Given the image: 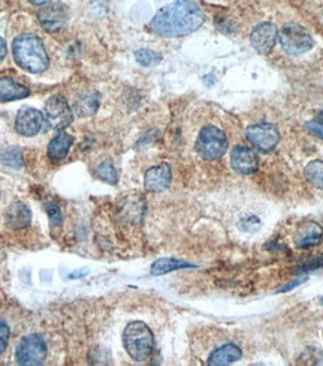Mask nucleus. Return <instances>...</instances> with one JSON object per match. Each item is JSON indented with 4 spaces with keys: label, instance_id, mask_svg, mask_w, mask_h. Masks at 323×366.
<instances>
[{
    "label": "nucleus",
    "instance_id": "1",
    "mask_svg": "<svg viewBox=\"0 0 323 366\" xmlns=\"http://www.w3.org/2000/svg\"><path fill=\"white\" fill-rule=\"evenodd\" d=\"M204 23L201 8L190 0H177L162 8L152 20L154 33L165 38H180L200 29Z\"/></svg>",
    "mask_w": 323,
    "mask_h": 366
},
{
    "label": "nucleus",
    "instance_id": "2",
    "mask_svg": "<svg viewBox=\"0 0 323 366\" xmlns=\"http://www.w3.org/2000/svg\"><path fill=\"white\" fill-rule=\"evenodd\" d=\"M12 53L18 66L33 74H41L48 66L45 45L36 35L17 36L12 44Z\"/></svg>",
    "mask_w": 323,
    "mask_h": 366
},
{
    "label": "nucleus",
    "instance_id": "3",
    "mask_svg": "<svg viewBox=\"0 0 323 366\" xmlns=\"http://www.w3.org/2000/svg\"><path fill=\"white\" fill-rule=\"evenodd\" d=\"M123 344L133 360L145 362L153 353V347H154L153 332L147 324L141 321H133L124 329Z\"/></svg>",
    "mask_w": 323,
    "mask_h": 366
},
{
    "label": "nucleus",
    "instance_id": "4",
    "mask_svg": "<svg viewBox=\"0 0 323 366\" xmlns=\"http://www.w3.org/2000/svg\"><path fill=\"white\" fill-rule=\"evenodd\" d=\"M196 149L204 160L214 161L225 155L228 149V140L225 132L216 126H205L196 141Z\"/></svg>",
    "mask_w": 323,
    "mask_h": 366
},
{
    "label": "nucleus",
    "instance_id": "5",
    "mask_svg": "<svg viewBox=\"0 0 323 366\" xmlns=\"http://www.w3.org/2000/svg\"><path fill=\"white\" fill-rule=\"evenodd\" d=\"M280 42L286 53L300 56L313 48V38L300 24H286L280 32Z\"/></svg>",
    "mask_w": 323,
    "mask_h": 366
},
{
    "label": "nucleus",
    "instance_id": "6",
    "mask_svg": "<svg viewBox=\"0 0 323 366\" xmlns=\"http://www.w3.org/2000/svg\"><path fill=\"white\" fill-rule=\"evenodd\" d=\"M16 358L20 365H28V366L44 365L47 359L45 339L39 335L24 336L17 347Z\"/></svg>",
    "mask_w": 323,
    "mask_h": 366
},
{
    "label": "nucleus",
    "instance_id": "7",
    "mask_svg": "<svg viewBox=\"0 0 323 366\" xmlns=\"http://www.w3.org/2000/svg\"><path fill=\"white\" fill-rule=\"evenodd\" d=\"M247 140L250 141L255 148L260 152H271L277 148L280 136L279 129L267 124V122H260L247 129Z\"/></svg>",
    "mask_w": 323,
    "mask_h": 366
},
{
    "label": "nucleus",
    "instance_id": "8",
    "mask_svg": "<svg viewBox=\"0 0 323 366\" xmlns=\"http://www.w3.org/2000/svg\"><path fill=\"white\" fill-rule=\"evenodd\" d=\"M45 114L49 125L56 129H63L72 122V108L63 96H51L47 101Z\"/></svg>",
    "mask_w": 323,
    "mask_h": 366
},
{
    "label": "nucleus",
    "instance_id": "9",
    "mask_svg": "<svg viewBox=\"0 0 323 366\" xmlns=\"http://www.w3.org/2000/svg\"><path fill=\"white\" fill-rule=\"evenodd\" d=\"M44 116L36 108L26 107L18 112L16 119V129L20 136L33 137L38 134L44 126Z\"/></svg>",
    "mask_w": 323,
    "mask_h": 366
},
{
    "label": "nucleus",
    "instance_id": "10",
    "mask_svg": "<svg viewBox=\"0 0 323 366\" xmlns=\"http://www.w3.org/2000/svg\"><path fill=\"white\" fill-rule=\"evenodd\" d=\"M279 30L272 23H262L253 29L250 35V41L255 50L260 54H268L276 47Z\"/></svg>",
    "mask_w": 323,
    "mask_h": 366
},
{
    "label": "nucleus",
    "instance_id": "11",
    "mask_svg": "<svg viewBox=\"0 0 323 366\" xmlns=\"http://www.w3.org/2000/svg\"><path fill=\"white\" fill-rule=\"evenodd\" d=\"M39 21L47 32H60L68 23V9L63 5H48L39 12Z\"/></svg>",
    "mask_w": 323,
    "mask_h": 366
},
{
    "label": "nucleus",
    "instance_id": "12",
    "mask_svg": "<svg viewBox=\"0 0 323 366\" xmlns=\"http://www.w3.org/2000/svg\"><path fill=\"white\" fill-rule=\"evenodd\" d=\"M231 164L235 172L240 175H252L259 167L257 155L248 148H235L231 155Z\"/></svg>",
    "mask_w": 323,
    "mask_h": 366
},
{
    "label": "nucleus",
    "instance_id": "13",
    "mask_svg": "<svg viewBox=\"0 0 323 366\" xmlns=\"http://www.w3.org/2000/svg\"><path fill=\"white\" fill-rule=\"evenodd\" d=\"M171 168L166 164L152 167L145 173L144 187L150 192H164L171 183Z\"/></svg>",
    "mask_w": 323,
    "mask_h": 366
},
{
    "label": "nucleus",
    "instance_id": "14",
    "mask_svg": "<svg viewBox=\"0 0 323 366\" xmlns=\"http://www.w3.org/2000/svg\"><path fill=\"white\" fill-rule=\"evenodd\" d=\"M323 237V228L313 221H308L298 228L295 235V245L298 248H312L319 245Z\"/></svg>",
    "mask_w": 323,
    "mask_h": 366
},
{
    "label": "nucleus",
    "instance_id": "15",
    "mask_svg": "<svg viewBox=\"0 0 323 366\" xmlns=\"http://www.w3.org/2000/svg\"><path fill=\"white\" fill-rule=\"evenodd\" d=\"M243 356L241 348L235 344H226L211 353L208 358V365L211 366H226L238 362Z\"/></svg>",
    "mask_w": 323,
    "mask_h": 366
},
{
    "label": "nucleus",
    "instance_id": "16",
    "mask_svg": "<svg viewBox=\"0 0 323 366\" xmlns=\"http://www.w3.org/2000/svg\"><path fill=\"white\" fill-rule=\"evenodd\" d=\"M32 213L30 209L23 203H14L6 211V224L11 228H26L30 224Z\"/></svg>",
    "mask_w": 323,
    "mask_h": 366
},
{
    "label": "nucleus",
    "instance_id": "17",
    "mask_svg": "<svg viewBox=\"0 0 323 366\" xmlns=\"http://www.w3.org/2000/svg\"><path fill=\"white\" fill-rule=\"evenodd\" d=\"M29 95V89L9 77L0 78V102L23 100Z\"/></svg>",
    "mask_w": 323,
    "mask_h": 366
},
{
    "label": "nucleus",
    "instance_id": "18",
    "mask_svg": "<svg viewBox=\"0 0 323 366\" xmlns=\"http://www.w3.org/2000/svg\"><path fill=\"white\" fill-rule=\"evenodd\" d=\"M73 138L66 132H59L57 136L48 144V156L53 161H60L68 156Z\"/></svg>",
    "mask_w": 323,
    "mask_h": 366
},
{
    "label": "nucleus",
    "instance_id": "19",
    "mask_svg": "<svg viewBox=\"0 0 323 366\" xmlns=\"http://www.w3.org/2000/svg\"><path fill=\"white\" fill-rule=\"evenodd\" d=\"M97 107H99V96L95 92H87L80 95L75 100V104H73L75 113L83 117L92 116L97 110Z\"/></svg>",
    "mask_w": 323,
    "mask_h": 366
},
{
    "label": "nucleus",
    "instance_id": "20",
    "mask_svg": "<svg viewBox=\"0 0 323 366\" xmlns=\"http://www.w3.org/2000/svg\"><path fill=\"white\" fill-rule=\"evenodd\" d=\"M188 267H193V266L189 263L180 261V260H173V259H160L153 263L150 272L153 276H160V275H165V273L178 271V269H188Z\"/></svg>",
    "mask_w": 323,
    "mask_h": 366
},
{
    "label": "nucleus",
    "instance_id": "21",
    "mask_svg": "<svg viewBox=\"0 0 323 366\" xmlns=\"http://www.w3.org/2000/svg\"><path fill=\"white\" fill-rule=\"evenodd\" d=\"M305 179L313 187L323 189V161H313L305 167Z\"/></svg>",
    "mask_w": 323,
    "mask_h": 366
},
{
    "label": "nucleus",
    "instance_id": "22",
    "mask_svg": "<svg viewBox=\"0 0 323 366\" xmlns=\"http://www.w3.org/2000/svg\"><path fill=\"white\" fill-rule=\"evenodd\" d=\"M135 57L138 60V64L142 66H153V65H157L162 60V56L159 53L148 50V48H142V50L135 52Z\"/></svg>",
    "mask_w": 323,
    "mask_h": 366
},
{
    "label": "nucleus",
    "instance_id": "23",
    "mask_svg": "<svg viewBox=\"0 0 323 366\" xmlns=\"http://www.w3.org/2000/svg\"><path fill=\"white\" fill-rule=\"evenodd\" d=\"M96 173H97L99 179H102V180H105L108 183H111V185H114V183H117V172H116L114 165L111 164L109 161L99 165Z\"/></svg>",
    "mask_w": 323,
    "mask_h": 366
},
{
    "label": "nucleus",
    "instance_id": "24",
    "mask_svg": "<svg viewBox=\"0 0 323 366\" xmlns=\"http://www.w3.org/2000/svg\"><path fill=\"white\" fill-rule=\"evenodd\" d=\"M47 213L49 216V223H51L53 227H59L61 224V212L56 203L47 204Z\"/></svg>",
    "mask_w": 323,
    "mask_h": 366
},
{
    "label": "nucleus",
    "instance_id": "25",
    "mask_svg": "<svg viewBox=\"0 0 323 366\" xmlns=\"http://www.w3.org/2000/svg\"><path fill=\"white\" fill-rule=\"evenodd\" d=\"M2 160H4L5 164L12 165V167H20V165H23L21 153H20L18 150H16V149L6 150V152L4 153V156H2Z\"/></svg>",
    "mask_w": 323,
    "mask_h": 366
},
{
    "label": "nucleus",
    "instance_id": "26",
    "mask_svg": "<svg viewBox=\"0 0 323 366\" xmlns=\"http://www.w3.org/2000/svg\"><path fill=\"white\" fill-rule=\"evenodd\" d=\"M9 341V327L4 321H0V355L5 351Z\"/></svg>",
    "mask_w": 323,
    "mask_h": 366
},
{
    "label": "nucleus",
    "instance_id": "27",
    "mask_svg": "<svg viewBox=\"0 0 323 366\" xmlns=\"http://www.w3.org/2000/svg\"><path fill=\"white\" fill-rule=\"evenodd\" d=\"M305 128H307V131L310 134H313V136H316V137L323 140V124H320V122H316V120L308 122V124L305 125Z\"/></svg>",
    "mask_w": 323,
    "mask_h": 366
},
{
    "label": "nucleus",
    "instance_id": "28",
    "mask_svg": "<svg viewBox=\"0 0 323 366\" xmlns=\"http://www.w3.org/2000/svg\"><path fill=\"white\" fill-rule=\"evenodd\" d=\"M307 281V276H303V278H298V279H295V281H292L291 284H286L281 290H279V293H286V291H291V290H293L295 287H298V285H301V284H304Z\"/></svg>",
    "mask_w": 323,
    "mask_h": 366
},
{
    "label": "nucleus",
    "instance_id": "29",
    "mask_svg": "<svg viewBox=\"0 0 323 366\" xmlns=\"http://www.w3.org/2000/svg\"><path fill=\"white\" fill-rule=\"evenodd\" d=\"M8 53V48H6V42L4 41V38H0V62L6 57Z\"/></svg>",
    "mask_w": 323,
    "mask_h": 366
},
{
    "label": "nucleus",
    "instance_id": "30",
    "mask_svg": "<svg viewBox=\"0 0 323 366\" xmlns=\"http://www.w3.org/2000/svg\"><path fill=\"white\" fill-rule=\"evenodd\" d=\"M30 2L35 4V5H45V4L51 2V0H30Z\"/></svg>",
    "mask_w": 323,
    "mask_h": 366
},
{
    "label": "nucleus",
    "instance_id": "31",
    "mask_svg": "<svg viewBox=\"0 0 323 366\" xmlns=\"http://www.w3.org/2000/svg\"><path fill=\"white\" fill-rule=\"evenodd\" d=\"M320 116H322V117H323V113H322V114H320Z\"/></svg>",
    "mask_w": 323,
    "mask_h": 366
}]
</instances>
